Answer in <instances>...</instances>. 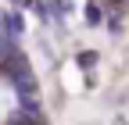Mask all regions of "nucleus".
Returning <instances> with one entry per match:
<instances>
[{"mask_svg": "<svg viewBox=\"0 0 129 125\" xmlns=\"http://www.w3.org/2000/svg\"><path fill=\"white\" fill-rule=\"evenodd\" d=\"M4 36L7 39H18L22 36V18L18 14H4Z\"/></svg>", "mask_w": 129, "mask_h": 125, "instance_id": "1", "label": "nucleus"}, {"mask_svg": "<svg viewBox=\"0 0 129 125\" xmlns=\"http://www.w3.org/2000/svg\"><path fill=\"white\" fill-rule=\"evenodd\" d=\"M93 61H97V54H90V50H86V54H79V68L90 72V68H93Z\"/></svg>", "mask_w": 129, "mask_h": 125, "instance_id": "2", "label": "nucleus"}, {"mask_svg": "<svg viewBox=\"0 0 129 125\" xmlns=\"http://www.w3.org/2000/svg\"><path fill=\"white\" fill-rule=\"evenodd\" d=\"M86 22L97 25V22H101V11H97V7H86Z\"/></svg>", "mask_w": 129, "mask_h": 125, "instance_id": "3", "label": "nucleus"}]
</instances>
